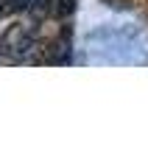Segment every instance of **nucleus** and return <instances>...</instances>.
Masks as SVG:
<instances>
[{
    "label": "nucleus",
    "instance_id": "1",
    "mask_svg": "<svg viewBox=\"0 0 148 151\" xmlns=\"http://www.w3.org/2000/svg\"><path fill=\"white\" fill-rule=\"evenodd\" d=\"M34 50H36V31H34V25L14 22L0 37V53L9 56L11 62H25Z\"/></svg>",
    "mask_w": 148,
    "mask_h": 151
},
{
    "label": "nucleus",
    "instance_id": "2",
    "mask_svg": "<svg viewBox=\"0 0 148 151\" xmlns=\"http://www.w3.org/2000/svg\"><path fill=\"white\" fill-rule=\"evenodd\" d=\"M28 11H31L34 17H45V14L50 11V0H34V3H31V9H28Z\"/></svg>",
    "mask_w": 148,
    "mask_h": 151
},
{
    "label": "nucleus",
    "instance_id": "3",
    "mask_svg": "<svg viewBox=\"0 0 148 151\" xmlns=\"http://www.w3.org/2000/svg\"><path fill=\"white\" fill-rule=\"evenodd\" d=\"M76 11V0H56V14L59 17H67Z\"/></svg>",
    "mask_w": 148,
    "mask_h": 151
},
{
    "label": "nucleus",
    "instance_id": "4",
    "mask_svg": "<svg viewBox=\"0 0 148 151\" xmlns=\"http://www.w3.org/2000/svg\"><path fill=\"white\" fill-rule=\"evenodd\" d=\"M34 0H9V9L11 11H28Z\"/></svg>",
    "mask_w": 148,
    "mask_h": 151
}]
</instances>
